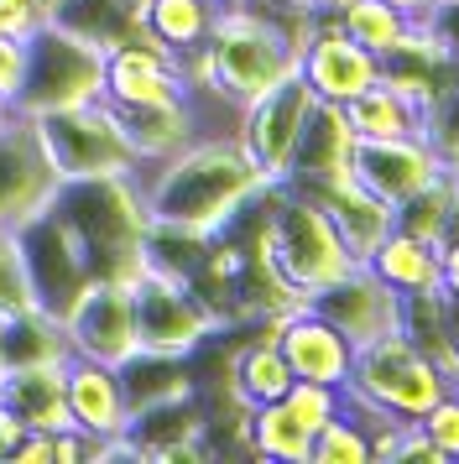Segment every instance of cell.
I'll return each mask as SVG.
<instances>
[{
  "label": "cell",
  "mask_w": 459,
  "mask_h": 464,
  "mask_svg": "<svg viewBox=\"0 0 459 464\" xmlns=\"http://www.w3.org/2000/svg\"><path fill=\"white\" fill-rule=\"evenodd\" d=\"M131 178L142 183L151 225L193 235H220L267 188L235 136H193L183 151H172L167 162H151V168H136Z\"/></svg>",
  "instance_id": "1"
},
{
  "label": "cell",
  "mask_w": 459,
  "mask_h": 464,
  "mask_svg": "<svg viewBox=\"0 0 459 464\" xmlns=\"http://www.w3.org/2000/svg\"><path fill=\"white\" fill-rule=\"evenodd\" d=\"M313 26H318L313 11H271L261 0L220 5L204 43L214 84L235 105H250L256 94H267L271 84L298 73V58H303V43L313 37Z\"/></svg>",
  "instance_id": "2"
},
{
  "label": "cell",
  "mask_w": 459,
  "mask_h": 464,
  "mask_svg": "<svg viewBox=\"0 0 459 464\" xmlns=\"http://www.w3.org/2000/svg\"><path fill=\"white\" fill-rule=\"evenodd\" d=\"M53 209L68 219L94 282H136L146 272V198L142 183L125 178H79L63 183Z\"/></svg>",
  "instance_id": "3"
},
{
  "label": "cell",
  "mask_w": 459,
  "mask_h": 464,
  "mask_svg": "<svg viewBox=\"0 0 459 464\" xmlns=\"http://www.w3.org/2000/svg\"><path fill=\"white\" fill-rule=\"evenodd\" d=\"M256 225L267 240L271 266L282 272L298 297H313L318 287H329L334 276H345L355 266V256L345 251V240L334 230V219L313 193L292 188V183H271L256 198Z\"/></svg>",
  "instance_id": "4"
},
{
  "label": "cell",
  "mask_w": 459,
  "mask_h": 464,
  "mask_svg": "<svg viewBox=\"0 0 459 464\" xmlns=\"http://www.w3.org/2000/svg\"><path fill=\"white\" fill-rule=\"evenodd\" d=\"M104 94V47L63 22H42L26 37V79H21L16 110L47 115V110L89 105Z\"/></svg>",
  "instance_id": "5"
},
{
  "label": "cell",
  "mask_w": 459,
  "mask_h": 464,
  "mask_svg": "<svg viewBox=\"0 0 459 464\" xmlns=\"http://www.w3.org/2000/svg\"><path fill=\"white\" fill-rule=\"evenodd\" d=\"M449 392V381L434 371V360H423L407 344V334H386L371 339L355 350L350 381H345V397L376 412H392V418L417 422L438 397Z\"/></svg>",
  "instance_id": "6"
},
{
  "label": "cell",
  "mask_w": 459,
  "mask_h": 464,
  "mask_svg": "<svg viewBox=\"0 0 459 464\" xmlns=\"http://www.w3.org/2000/svg\"><path fill=\"white\" fill-rule=\"evenodd\" d=\"M42 130V147L53 157L63 183H79V178H125L136 172V151L125 141L121 115L104 105V100H89V105H68V110H47V115H32Z\"/></svg>",
  "instance_id": "7"
},
{
  "label": "cell",
  "mask_w": 459,
  "mask_h": 464,
  "mask_svg": "<svg viewBox=\"0 0 459 464\" xmlns=\"http://www.w3.org/2000/svg\"><path fill=\"white\" fill-rule=\"evenodd\" d=\"M131 303H136V339H142V350H157V355L193 360L214 334H225L220 314L209 308L204 293L188 276L146 266L131 282Z\"/></svg>",
  "instance_id": "8"
},
{
  "label": "cell",
  "mask_w": 459,
  "mask_h": 464,
  "mask_svg": "<svg viewBox=\"0 0 459 464\" xmlns=\"http://www.w3.org/2000/svg\"><path fill=\"white\" fill-rule=\"evenodd\" d=\"M16 246L21 261H26V287H32V303H37L47 318L68 324L73 308H79L94 276H89V261H83L79 240L68 230V219L58 209L32 214L26 225H16Z\"/></svg>",
  "instance_id": "9"
},
{
  "label": "cell",
  "mask_w": 459,
  "mask_h": 464,
  "mask_svg": "<svg viewBox=\"0 0 459 464\" xmlns=\"http://www.w3.org/2000/svg\"><path fill=\"white\" fill-rule=\"evenodd\" d=\"M313 94L303 84V73H288L282 84H271L267 94H256L250 105H240V126H235V141L250 157V168L261 172V183H288L292 172V151H298V136H303V121L313 110Z\"/></svg>",
  "instance_id": "10"
},
{
  "label": "cell",
  "mask_w": 459,
  "mask_h": 464,
  "mask_svg": "<svg viewBox=\"0 0 459 464\" xmlns=\"http://www.w3.org/2000/svg\"><path fill=\"white\" fill-rule=\"evenodd\" d=\"M63 178L42 147V130L32 115H11L0 126V225H26L32 214L53 209Z\"/></svg>",
  "instance_id": "11"
},
{
  "label": "cell",
  "mask_w": 459,
  "mask_h": 464,
  "mask_svg": "<svg viewBox=\"0 0 459 464\" xmlns=\"http://www.w3.org/2000/svg\"><path fill=\"white\" fill-rule=\"evenodd\" d=\"M308 308L329 318L355 350L371 344V339L396 334V324H402V293H392L366 261H355L345 276H334L329 287H318V293L308 297Z\"/></svg>",
  "instance_id": "12"
},
{
  "label": "cell",
  "mask_w": 459,
  "mask_h": 464,
  "mask_svg": "<svg viewBox=\"0 0 459 464\" xmlns=\"http://www.w3.org/2000/svg\"><path fill=\"white\" fill-rule=\"evenodd\" d=\"M350 178L366 183L376 198L386 204H402L413 198L417 188H428L434 178H444V157L428 136H355V151H350Z\"/></svg>",
  "instance_id": "13"
},
{
  "label": "cell",
  "mask_w": 459,
  "mask_h": 464,
  "mask_svg": "<svg viewBox=\"0 0 459 464\" xmlns=\"http://www.w3.org/2000/svg\"><path fill=\"white\" fill-rule=\"evenodd\" d=\"M178 94H183V68L151 37L136 32V37H121V43L104 47V105H167Z\"/></svg>",
  "instance_id": "14"
},
{
  "label": "cell",
  "mask_w": 459,
  "mask_h": 464,
  "mask_svg": "<svg viewBox=\"0 0 459 464\" xmlns=\"http://www.w3.org/2000/svg\"><path fill=\"white\" fill-rule=\"evenodd\" d=\"M68 334V355H89L104 365H121L142 350L136 339V303H131V282H94L73 318L63 324Z\"/></svg>",
  "instance_id": "15"
},
{
  "label": "cell",
  "mask_w": 459,
  "mask_h": 464,
  "mask_svg": "<svg viewBox=\"0 0 459 464\" xmlns=\"http://www.w3.org/2000/svg\"><path fill=\"white\" fill-rule=\"evenodd\" d=\"M298 73L303 84L318 94V100H334V105H350L360 89H371L381 79V58L371 47H360L350 32H339L329 16H318L313 37L303 43V58H298Z\"/></svg>",
  "instance_id": "16"
},
{
  "label": "cell",
  "mask_w": 459,
  "mask_h": 464,
  "mask_svg": "<svg viewBox=\"0 0 459 464\" xmlns=\"http://www.w3.org/2000/svg\"><path fill=\"white\" fill-rule=\"evenodd\" d=\"M277 344H282V355H288L298 381H324V386H345V381H350L355 344L339 334L324 314H313L308 303L292 308V314H282Z\"/></svg>",
  "instance_id": "17"
},
{
  "label": "cell",
  "mask_w": 459,
  "mask_h": 464,
  "mask_svg": "<svg viewBox=\"0 0 459 464\" xmlns=\"http://www.w3.org/2000/svg\"><path fill=\"white\" fill-rule=\"evenodd\" d=\"M63 392H68V422L89 433V439H125V392H121V371L89 355H68L63 360Z\"/></svg>",
  "instance_id": "18"
},
{
  "label": "cell",
  "mask_w": 459,
  "mask_h": 464,
  "mask_svg": "<svg viewBox=\"0 0 459 464\" xmlns=\"http://www.w3.org/2000/svg\"><path fill=\"white\" fill-rule=\"evenodd\" d=\"M350 151H355V130L345 105L334 100H313L308 121H303V136H298V151H292V188H324L334 178H350Z\"/></svg>",
  "instance_id": "19"
},
{
  "label": "cell",
  "mask_w": 459,
  "mask_h": 464,
  "mask_svg": "<svg viewBox=\"0 0 459 464\" xmlns=\"http://www.w3.org/2000/svg\"><path fill=\"white\" fill-rule=\"evenodd\" d=\"M63 360H32V365H5L0 371V407H11L32 433L73 428L68 422V392H63Z\"/></svg>",
  "instance_id": "20"
},
{
  "label": "cell",
  "mask_w": 459,
  "mask_h": 464,
  "mask_svg": "<svg viewBox=\"0 0 459 464\" xmlns=\"http://www.w3.org/2000/svg\"><path fill=\"white\" fill-rule=\"evenodd\" d=\"M292 381L298 376H292L288 355H282L277 334H267V329H256L250 339H240L225 360V397L235 407H246V412L250 407H267V401H282Z\"/></svg>",
  "instance_id": "21"
},
{
  "label": "cell",
  "mask_w": 459,
  "mask_h": 464,
  "mask_svg": "<svg viewBox=\"0 0 459 464\" xmlns=\"http://www.w3.org/2000/svg\"><path fill=\"white\" fill-rule=\"evenodd\" d=\"M313 193L318 204H324V214L334 219V230H339V240H345V251L355 256V261H371V251L392 235V204L386 198H376L366 183H355V178H334V183H324V188H303Z\"/></svg>",
  "instance_id": "22"
},
{
  "label": "cell",
  "mask_w": 459,
  "mask_h": 464,
  "mask_svg": "<svg viewBox=\"0 0 459 464\" xmlns=\"http://www.w3.org/2000/svg\"><path fill=\"white\" fill-rule=\"evenodd\" d=\"M115 115H121L125 141H131V151H136V168L167 162L172 151H183L188 141L199 136V115H193V105H188V94L167 100V105H125V110H115Z\"/></svg>",
  "instance_id": "23"
},
{
  "label": "cell",
  "mask_w": 459,
  "mask_h": 464,
  "mask_svg": "<svg viewBox=\"0 0 459 464\" xmlns=\"http://www.w3.org/2000/svg\"><path fill=\"white\" fill-rule=\"evenodd\" d=\"M121 371V392H125V412L136 418L146 407H162V401H183L199 392V376L183 355H157V350H136L131 360L115 365Z\"/></svg>",
  "instance_id": "24"
},
{
  "label": "cell",
  "mask_w": 459,
  "mask_h": 464,
  "mask_svg": "<svg viewBox=\"0 0 459 464\" xmlns=\"http://www.w3.org/2000/svg\"><path fill=\"white\" fill-rule=\"evenodd\" d=\"M396 334H407L423 360H434V371L449 386H459V355L454 339H449V324H444V287H423V293H402V324Z\"/></svg>",
  "instance_id": "25"
},
{
  "label": "cell",
  "mask_w": 459,
  "mask_h": 464,
  "mask_svg": "<svg viewBox=\"0 0 459 464\" xmlns=\"http://www.w3.org/2000/svg\"><path fill=\"white\" fill-rule=\"evenodd\" d=\"M345 115H350V130L355 136H428V115L434 110H423L417 100H407L396 84H386V79H376L371 89H360L350 105H345Z\"/></svg>",
  "instance_id": "26"
},
{
  "label": "cell",
  "mask_w": 459,
  "mask_h": 464,
  "mask_svg": "<svg viewBox=\"0 0 459 464\" xmlns=\"http://www.w3.org/2000/svg\"><path fill=\"white\" fill-rule=\"evenodd\" d=\"M214 16H220V0H146L136 11V26H142V37L167 47L172 58H183V53L209 43Z\"/></svg>",
  "instance_id": "27"
},
{
  "label": "cell",
  "mask_w": 459,
  "mask_h": 464,
  "mask_svg": "<svg viewBox=\"0 0 459 464\" xmlns=\"http://www.w3.org/2000/svg\"><path fill=\"white\" fill-rule=\"evenodd\" d=\"M324 16L339 32H350L360 47H371L376 58H392L396 47L407 43V32H413V22L396 11L392 0H329Z\"/></svg>",
  "instance_id": "28"
},
{
  "label": "cell",
  "mask_w": 459,
  "mask_h": 464,
  "mask_svg": "<svg viewBox=\"0 0 459 464\" xmlns=\"http://www.w3.org/2000/svg\"><path fill=\"white\" fill-rule=\"evenodd\" d=\"M392 293H423V287H438V246L434 240H417V235L392 230L366 261Z\"/></svg>",
  "instance_id": "29"
},
{
  "label": "cell",
  "mask_w": 459,
  "mask_h": 464,
  "mask_svg": "<svg viewBox=\"0 0 459 464\" xmlns=\"http://www.w3.org/2000/svg\"><path fill=\"white\" fill-rule=\"evenodd\" d=\"M313 433L292 418L288 401H267V407H250L246 418V454L256 459H282V464H308Z\"/></svg>",
  "instance_id": "30"
},
{
  "label": "cell",
  "mask_w": 459,
  "mask_h": 464,
  "mask_svg": "<svg viewBox=\"0 0 459 464\" xmlns=\"http://www.w3.org/2000/svg\"><path fill=\"white\" fill-rule=\"evenodd\" d=\"M459 225V204H454V183H449V172L434 178L428 188H417L413 198H402L392 209V230L402 235H417V240H434L444 246Z\"/></svg>",
  "instance_id": "31"
},
{
  "label": "cell",
  "mask_w": 459,
  "mask_h": 464,
  "mask_svg": "<svg viewBox=\"0 0 459 464\" xmlns=\"http://www.w3.org/2000/svg\"><path fill=\"white\" fill-rule=\"evenodd\" d=\"M63 355H68V334H63L58 318H47L42 308L5 318V334H0L5 365H32V360H63Z\"/></svg>",
  "instance_id": "32"
},
{
  "label": "cell",
  "mask_w": 459,
  "mask_h": 464,
  "mask_svg": "<svg viewBox=\"0 0 459 464\" xmlns=\"http://www.w3.org/2000/svg\"><path fill=\"white\" fill-rule=\"evenodd\" d=\"M308 464H371V439H366V422L355 418L350 407H339V418H329L313 433Z\"/></svg>",
  "instance_id": "33"
},
{
  "label": "cell",
  "mask_w": 459,
  "mask_h": 464,
  "mask_svg": "<svg viewBox=\"0 0 459 464\" xmlns=\"http://www.w3.org/2000/svg\"><path fill=\"white\" fill-rule=\"evenodd\" d=\"M282 401L292 407V418L303 422L308 433H318L329 418H339V407H345V386H324V381H292Z\"/></svg>",
  "instance_id": "34"
},
{
  "label": "cell",
  "mask_w": 459,
  "mask_h": 464,
  "mask_svg": "<svg viewBox=\"0 0 459 464\" xmlns=\"http://www.w3.org/2000/svg\"><path fill=\"white\" fill-rule=\"evenodd\" d=\"M37 308L32 303V287H26V261H21V246H16V230L0 225V314H26Z\"/></svg>",
  "instance_id": "35"
},
{
  "label": "cell",
  "mask_w": 459,
  "mask_h": 464,
  "mask_svg": "<svg viewBox=\"0 0 459 464\" xmlns=\"http://www.w3.org/2000/svg\"><path fill=\"white\" fill-rule=\"evenodd\" d=\"M428 141L444 157V172L459 162V79L444 84V94L434 100V115H428Z\"/></svg>",
  "instance_id": "36"
},
{
  "label": "cell",
  "mask_w": 459,
  "mask_h": 464,
  "mask_svg": "<svg viewBox=\"0 0 459 464\" xmlns=\"http://www.w3.org/2000/svg\"><path fill=\"white\" fill-rule=\"evenodd\" d=\"M417 428L434 439V449L444 454V459H459V386H449V392L417 418Z\"/></svg>",
  "instance_id": "37"
},
{
  "label": "cell",
  "mask_w": 459,
  "mask_h": 464,
  "mask_svg": "<svg viewBox=\"0 0 459 464\" xmlns=\"http://www.w3.org/2000/svg\"><path fill=\"white\" fill-rule=\"evenodd\" d=\"M21 79H26V37L0 32V100H11V105H16Z\"/></svg>",
  "instance_id": "38"
},
{
  "label": "cell",
  "mask_w": 459,
  "mask_h": 464,
  "mask_svg": "<svg viewBox=\"0 0 459 464\" xmlns=\"http://www.w3.org/2000/svg\"><path fill=\"white\" fill-rule=\"evenodd\" d=\"M42 26V11L32 0H0V32H11V37H32Z\"/></svg>",
  "instance_id": "39"
},
{
  "label": "cell",
  "mask_w": 459,
  "mask_h": 464,
  "mask_svg": "<svg viewBox=\"0 0 459 464\" xmlns=\"http://www.w3.org/2000/svg\"><path fill=\"white\" fill-rule=\"evenodd\" d=\"M428 26L438 32L444 53H449V58H454V68H459V5H449V0H444L434 16H428Z\"/></svg>",
  "instance_id": "40"
},
{
  "label": "cell",
  "mask_w": 459,
  "mask_h": 464,
  "mask_svg": "<svg viewBox=\"0 0 459 464\" xmlns=\"http://www.w3.org/2000/svg\"><path fill=\"white\" fill-rule=\"evenodd\" d=\"M438 287H444V293H459V225H454V235L438 246Z\"/></svg>",
  "instance_id": "41"
},
{
  "label": "cell",
  "mask_w": 459,
  "mask_h": 464,
  "mask_svg": "<svg viewBox=\"0 0 459 464\" xmlns=\"http://www.w3.org/2000/svg\"><path fill=\"white\" fill-rule=\"evenodd\" d=\"M32 428L11 412V407H0V464H11V454L21 449V439H26Z\"/></svg>",
  "instance_id": "42"
},
{
  "label": "cell",
  "mask_w": 459,
  "mask_h": 464,
  "mask_svg": "<svg viewBox=\"0 0 459 464\" xmlns=\"http://www.w3.org/2000/svg\"><path fill=\"white\" fill-rule=\"evenodd\" d=\"M11 464H53V433H26Z\"/></svg>",
  "instance_id": "43"
},
{
  "label": "cell",
  "mask_w": 459,
  "mask_h": 464,
  "mask_svg": "<svg viewBox=\"0 0 459 464\" xmlns=\"http://www.w3.org/2000/svg\"><path fill=\"white\" fill-rule=\"evenodd\" d=\"M392 5L407 16V22H428V16L438 11V0H392Z\"/></svg>",
  "instance_id": "44"
},
{
  "label": "cell",
  "mask_w": 459,
  "mask_h": 464,
  "mask_svg": "<svg viewBox=\"0 0 459 464\" xmlns=\"http://www.w3.org/2000/svg\"><path fill=\"white\" fill-rule=\"evenodd\" d=\"M271 11H313V16H324L329 11V0H261Z\"/></svg>",
  "instance_id": "45"
},
{
  "label": "cell",
  "mask_w": 459,
  "mask_h": 464,
  "mask_svg": "<svg viewBox=\"0 0 459 464\" xmlns=\"http://www.w3.org/2000/svg\"><path fill=\"white\" fill-rule=\"evenodd\" d=\"M444 324H449V339H454V355H459V293H444Z\"/></svg>",
  "instance_id": "46"
},
{
  "label": "cell",
  "mask_w": 459,
  "mask_h": 464,
  "mask_svg": "<svg viewBox=\"0 0 459 464\" xmlns=\"http://www.w3.org/2000/svg\"><path fill=\"white\" fill-rule=\"evenodd\" d=\"M11 115H16V105H11V100H0V126H5Z\"/></svg>",
  "instance_id": "47"
},
{
  "label": "cell",
  "mask_w": 459,
  "mask_h": 464,
  "mask_svg": "<svg viewBox=\"0 0 459 464\" xmlns=\"http://www.w3.org/2000/svg\"><path fill=\"white\" fill-rule=\"evenodd\" d=\"M449 183H454V204H459V162L449 168Z\"/></svg>",
  "instance_id": "48"
},
{
  "label": "cell",
  "mask_w": 459,
  "mask_h": 464,
  "mask_svg": "<svg viewBox=\"0 0 459 464\" xmlns=\"http://www.w3.org/2000/svg\"><path fill=\"white\" fill-rule=\"evenodd\" d=\"M0 334H5V314H0ZM0 371H5V360H0Z\"/></svg>",
  "instance_id": "49"
},
{
  "label": "cell",
  "mask_w": 459,
  "mask_h": 464,
  "mask_svg": "<svg viewBox=\"0 0 459 464\" xmlns=\"http://www.w3.org/2000/svg\"><path fill=\"white\" fill-rule=\"evenodd\" d=\"M125 5H131V11H142V5H146V0H125Z\"/></svg>",
  "instance_id": "50"
},
{
  "label": "cell",
  "mask_w": 459,
  "mask_h": 464,
  "mask_svg": "<svg viewBox=\"0 0 459 464\" xmlns=\"http://www.w3.org/2000/svg\"><path fill=\"white\" fill-rule=\"evenodd\" d=\"M438 5H444V0H438ZM449 5H459V0H449Z\"/></svg>",
  "instance_id": "51"
}]
</instances>
